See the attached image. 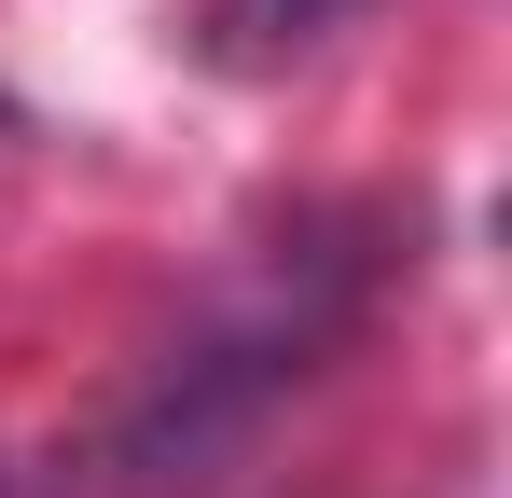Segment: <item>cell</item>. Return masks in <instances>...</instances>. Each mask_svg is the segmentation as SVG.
<instances>
[{
    "mask_svg": "<svg viewBox=\"0 0 512 498\" xmlns=\"http://www.w3.org/2000/svg\"><path fill=\"white\" fill-rule=\"evenodd\" d=\"M346 305H360V249H291L236 319H208L194 346H167V374H153V388L125 402V429H111V485L125 498H180L263 415V388L305 374L319 332H346Z\"/></svg>",
    "mask_w": 512,
    "mask_h": 498,
    "instance_id": "cell-1",
    "label": "cell"
},
{
    "mask_svg": "<svg viewBox=\"0 0 512 498\" xmlns=\"http://www.w3.org/2000/svg\"><path fill=\"white\" fill-rule=\"evenodd\" d=\"M333 14H360V0H208V42H222L236 70H277V56H305Z\"/></svg>",
    "mask_w": 512,
    "mask_h": 498,
    "instance_id": "cell-2",
    "label": "cell"
},
{
    "mask_svg": "<svg viewBox=\"0 0 512 498\" xmlns=\"http://www.w3.org/2000/svg\"><path fill=\"white\" fill-rule=\"evenodd\" d=\"M0 498H14V485H0Z\"/></svg>",
    "mask_w": 512,
    "mask_h": 498,
    "instance_id": "cell-3",
    "label": "cell"
}]
</instances>
